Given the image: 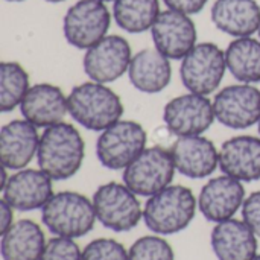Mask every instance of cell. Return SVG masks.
Returning a JSON list of instances; mask_svg holds the SVG:
<instances>
[{"instance_id":"1","label":"cell","mask_w":260,"mask_h":260,"mask_svg":"<svg viewBox=\"0 0 260 260\" xmlns=\"http://www.w3.org/2000/svg\"><path fill=\"white\" fill-rule=\"evenodd\" d=\"M85 157V143L81 133L67 122H59L40 137L37 161L53 181H64L76 175Z\"/></svg>"},{"instance_id":"2","label":"cell","mask_w":260,"mask_h":260,"mask_svg":"<svg viewBox=\"0 0 260 260\" xmlns=\"http://www.w3.org/2000/svg\"><path fill=\"white\" fill-rule=\"evenodd\" d=\"M69 114L90 131H104L123 116L120 96L107 84L87 81L72 88L67 96Z\"/></svg>"},{"instance_id":"3","label":"cell","mask_w":260,"mask_h":260,"mask_svg":"<svg viewBox=\"0 0 260 260\" xmlns=\"http://www.w3.org/2000/svg\"><path fill=\"white\" fill-rule=\"evenodd\" d=\"M197 209L198 200L189 187L171 184L148 198L143 209V221L155 235H177L190 225Z\"/></svg>"},{"instance_id":"4","label":"cell","mask_w":260,"mask_h":260,"mask_svg":"<svg viewBox=\"0 0 260 260\" xmlns=\"http://www.w3.org/2000/svg\"><path fill=\"white\" fill-rule=\"evenodd\" d=\"M93 201L78 192H58L41 209L46 229L61 238L78 239L88 235L96 222Z\"/></svg>"},{"instance_id":"5","label":"cell","mask_w":260,"mask_h":260,"mask_svg":"<svg viewBox=\"0 0 260 260\" xmlns=\"http://www.w3.org/2000/svg\"><path fill=\"white\" fill-rule=\"evenodd\" d=\"M146 131L139 122L120 119L101 131L96 142V157L104 168L122 171L146 149Z\"/></svg>"},{"instance_id":"6","label":"cell","mask_w":260,"mask_h":260,"mask_svg":"<svg viewBox=\"0 0 260 260\" xmlns=\"http://www.w3.org/2000/svg\"><path fill=\"white\" fill-rule=\"evenodd\" d=\"M91 201L98 221L116 233L131 232L143 218L137 195L122 183L110 181L99 186Z\"/></svg>"},{"instance_id":"7","label":"cell","mask_w":260,"mask_h":260,"mask_svg":"<svg viewBox=\"0 0 260 260\" xmlns=\"http://www.w3.org/2000/svg\"><path fill=\"white\" fill-rule=\"evenodd\" d=\"M175 165L168 148L157 145L146 148L126 169L123 184L139 197H152L171 186L175 175Z\"/></svg>"},{"instance_id":"8","label":"cell","mask_w":260,"mask_h":260,"mask_svg":"<svg viewBox=\"0 0 260 260\" xmlns=\"http://www.w3.org/2000/svg\"><path fill=\"white\" fill-rule=\"evenodd\" d=\"M225 70V50L215 43H198L181 59L180 76L187 91L209 96L219 88Z\"/></svg>"},{"instance_id":"9","label":"cell","mask_w":260,"mask_h":260,"mask_svg":"<svg viewBox=\"0 0 260 260\" xmlns=\"http://www.w3.org/2000/svg\"><path fill=\"white\" fill-rule=\"evenodd\" d=\"M113 14L101 0H78L62 20V32L67 43L76 49L87 50L104 37L111 26Z\"/></svg>"},{"instance_id":"10","label":"cell","mask_w":260,"mask_h":260,"mask_svg":"<svg viewBox=\"0 0 260 260\" xmlns=\"http://www.w3.org/2000/svg\"><path fill=\"white\" fill-rule=\"evenodd\" d=\"M216 120L232 129H245L260 120V90L253 84L227 85L213 99Z\"/></svg>"},{"instance_id":"11","label":"cell","mask_w":260,"mask_h":260,"mask_svg":"<svg viewBox=\"0 0 260 260\" xmlns=\"http://www.w3.org/2000/svg\"><path fill=\"white\" fill-rule=\"evenodd\" d=\"M133 59L131 46L120 35H107L85 50L82 67L90 81L108 84L128 73Z\"/></svg>"},{"instance_id":"12","label":"cell","mask_w":260,"mask_h":260,"mask_svg":"<svg viewBox=\"0 0 260 260\" xmlns=\"http://www.w3.org/2000/svg\"><path fill=\"white\" fill-rule=\"evenodd\" d=\"M163 120L172 136H203L216 120L213 102L190 91L180 94L165 105Z\"/></svg>"},{"instance_id":"13","label":"cell","mask_w":260,"mask_h":260,"mask_svg":"<svg viewBox=\"0 0 260 260\" xmlns=\"http://www.w3.org/2000/svg\"><path fill=\"white\" fill-rule=\"evenodd\" d=\"M154 47L169 59H183L198 43V32L190 15L166 9L151 27Z\"/></svg>"},{"instance_id":"14","label":"cell","mask_w":260,"mask_h":260,"mask_svg":"<svg viewBox=\"0 0 260 260\" xmlns=\"http://www.w3.org/2000/svg\"><path fill=\"white\" fill-rule=\"evenodd\" d=\"M245 201V187L242 181L219 175L207 181L198 197V209L210 222H222L232 219Z\"/></svg>"},{"instance_id":"15","label":"cell","mask_w":260,"mask_h":260,"mask_svg":"<svg viewBox=\"0 0 260 260\" xmlns=\"http://www.w3.org/2000/svg\"><path fill=\"white\" fill-rule=\"evenodd\" d=\"M169 151L175 169L192 180L207 178L219 166V151L212 140L203 136L178 137Z\"/></svg>"},{"instance_id":"16","label":"cell","mask_w":260,"mask_h":260,"mask_svg":"<svg viewBox=\"0 0 260 260\" xmlns=\"http://www.w3.org/2000/svg\"><path fill=\"white\" fill-rule=\"evenodd\" d=\"M52 178L41 169H20L12 174L2 189L3 198L18 212L43 209L55 195Z\"/></svg>"},{"instance_id":"17","label":"cell","mask_w":260,"mask_h":260,"mask_svg":"<svg viewBox=\"0 0 260 260\" xmlns=\"http://www.w3.org/2000/svg\"><path fill=\"white\" fill-rule=\"evenodd\" d=\"M20 111L23 119L30 122L34 126L49 128L64 122V117L69 113L67 96L53 84H35L21 101Z\"/></svg>"},{"instance_id":"18","label":"cell","mask_w":260,"mask_h":260,"mask_svg":"<svg viewBox=\"0 0 260 260\" xmlns=\"http://www.w3.org/2000/svg\"><path fill=\"white\" fill-rule=\"evenodd\" d=\"M38 128L26 119H15L0 129V160L9 171L24 169L38 152Z\"/></svg>"},{"instance_id":"19","label":"cell","mask_w":260,"mask_h":260,"mask_svg":"<svg viewBox=\"0 0 260 260\" xmlns=\"http://www.w3.org/2000/svg\"><path fill=\"white\" fill-rule=\"evenodd\" d=\"M219 169L244 183L260 180L259 137L236 136L225 140L219 149Z\"/></svg>"},{"instance_id":"20","label":"cell","mask_w":260,"mask_h":260,"mask_svg":"<svg viewBox=\"0 0 260 260\" xmlns=\"http://www.w3.org/2000/svg\"><path fill=\"white\" fill-rule=\"evenodd\" d=\"M210 244L218 260H254L259 247L254 232L233 218L213 227Z\"/></svg>"},{"instance_id":"21","label":"cell","mask_w":260,"mask_h":260,"mask_svg":"<svg viewBox=\"0 0 260 260\" xmlns=\"http://www.w3.org/2000/svg\"><path fill=\"white\" fill-rule=\"evenodd\" d=\"M128 78L133 87L146 94L163 91L172 79L171 59L155 47L142 49L133 55Z\"/></svg>"},{"instance_id":"22","label":"cell","mask_w":260,"mask_h":260,"mask_svg":"<svg viewBox=\"0 0 260 260\" xmlns=\"http://www.w3.org/2000/svg\"><path fill=\"white\" fill-rule=\"evenodd\" d=\"M210 17L216 29L235 38L259 32L260 5L256 0H215Z\"/></svg>"},{"instance_id":"23","label":"cell","mask_w":260,"mask_h":260,"mask_svg":"<svg viewBox=\"0 0 260 260\" xmlns=\"http://www.w3.org/2000/svg\"><path fill=\"white\" fill-rule=\"evenodd\" d=\"M44 247L41 227L30 219H20L2 235L0 253L3 260H40Z\"/></svg>"},{"instance_id":"24","label":"cell","mask_w":260,"mask_h":260,"mask_svg":"<svg viewBox=\"0 0 260 260\" xmlns=\"http://www.w3.org/2000/svg\"><path fill=\"white\" fill-rule=\"evenodd\" d=\"M225 62L227 70L238 82H260V40L235 38L225 49Z\"/></svg>"},{"instance_id":"25","label":"cell","mask_w":260,"mask_h":260,"mask_svg":"<svg viewBox=\"0 0 260 260\" xmlns=\"http://www.w3.org/2000/svg\"><path fill=\"white\" fill-rule=\"evenodd\" d=\"M160 12V0H116L113 5V17L117 26L129 34H142L151 29Z\"/></svg>"},{"instance_id":"26","label":"cell","mask_w":260,"mask_h":260,"mask_svg":"<svg viewBox=\"0 0 260 260\" xmlns=\"http://www.w3.org/2000/svg\"><path fill=\"white\" fill-rule=\"evenodd\" d=\"M29 75L24 67L15 61L0 64V111L9 113L20 107L29 91Z\"/></svg>"},{"instance_id":"27","label":"cell","mask_w":260,"mask_h":260,"mask_svg":"<svg viewBox=\"0 0 260 260\" xmlns=\"http://www.w3.org/2000/svg\"><path fill=\"white\" fill-rule=\"evenodd\" d=\"M129 260H175L171 244L160 235L142 236L128 250Z\"/></svg>"},{"instance_id":"28","label":"cell","mask_w":260,"mask_h":260,"mask_svg":"<svg viewBox=\"0 0 260 260\" xmlns=\"http://www.w3.org/2000/svg\"><path fill=\"white\" fill-rule=\"evenodd\" d=\"M82 260H129V257L120 242L110 238H99L85 245Z\"/></svg>"},{"instance_id":"29","label":"cell","mask_w":260,"mask_h":260,"mask_svg":"<svg viewBox=\"0 0 260 260\" xmlns=\"http://www.w3.org/2000/svg\"><path fill=\"white\" fill-rule=\"evenodd\" d=\"M40 260H82V251L73 239L55 236L46 242Z\"/></svg>"},{"instance_id":"30","label":"cell","mask_w":260,"mask_h":260,"mask_svg":"<svg viewBox=\"0 0 260 260\" xmlns=\"http://www.w3.org/2000/svg\"><path fill=\"white\" fill-rule=\"evenodd\" d=\"M242 219L260 238V190L253 192L245 198L242 206Z\"/></svg>"},{"instance_id":"31","label":"cell","mask_w":260,"mask_h":260,"mask_svg":"<svg viewBox=\"0 0 260 260\" xmlns=\"http://www.w3.org/2000/svg\"><path fill=\"white\" fill-rule=\"evenodd\" d=\"M168 9H174L187 15H193L201 12L209 0H163Z\"/></svg>"},{"instance_id":"32","label":"cell","mask_w":260,"mask_h":260,"mask_svg":"<svg viewBox=\"0 0 260 260\" xmlns=\"http://www.w3.org/2000/svg\"><path fill=\"white\" fill-rule=\"evenodd\" d=\"M14 207L5 200L0 201V233H6L14 225Z\"/></svg>"},{"instance_id":"33","label":"cell","mask_w":260,"mask_h":260,"mask_svg":"<svg viewBox=\"0 0 260 260\" xmlns=\"http://www.w3.org/2000/svg\"><path fill=\"white\" fill-rule=\"evenodd\" d=\"M46 2H49V3H61L64 0H46Z\"/></svg>"},{"instance_id":"34","label":"cell","mask_w":260,"mask_h":260,"mask_svg":"<svg viewBox=\"0 0 260 260\" xmlns=\"http://www.w3.org/2000/svg\"><path fill=\"white\" fill-rule=\"evenodd\" d=\"M6 2H23V0H6Z\"/></svg>"},{"instance_id":"35","label":"cell","mask_w":260,"mask_h":260,"mask_svg":"<svg viewBox=\"0 0 260 260\" xmlns=\"http://www.w3.org/2000/svg\"><path fill=\"white\" fill-rule=\"evenodd\" d=\"M101 2H105L107 3V2H116V0H101Z\"/></svg>"},{"instance_id":"36","label":"cell","mask_w":260,"mask_h":260,"mask_svg":"<svg viewBox=\"0 0 260 260\" xmlns=\"http://www.w3.org/2000/svg\"><path fill=\"white\" fill-rule=\"evenodd\" d=\"M254 260H260V254H257V256L254 257Z\"/></svg>"},{"instance_id":"37","label":"cell","mask_w":260,"mask_h":260,"mask_svg":"<svg viewBox=\"0 0 260 260\" xmlns=\"http://www.w3.org/2000/svg\"><path fill=\"white\" fill-rule=\"evenodd\" d=\"M259 133H260V120H259Z\"/></svg>"},{"instance_id":"38","label":"cell","mask_w":260,"mask_h":260,"mask_svg":"<svg viewBox=\"0 0 260 260\" xmlns=\"http://www.w3.org/2000/svg\"><path fill=\"white\" fill-rule=\"evenodd\" d=\"M259 40H260V27H259Z\"/></svg>"}]
</instances>
